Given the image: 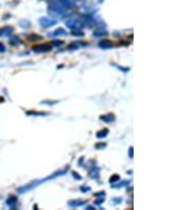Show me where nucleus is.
I'll return each mask as SVG.
<instances>
[{"label":"nucleus","mask_w":191,"mask_h":210,"mask_svg":"<svg viewBox=\"0 0 191 210\" xmlns=\"http://www.w3.org/2000/svg\"><path fill=\"white\" fill-rule=\"evenodd\" d=\"M12 32V28L10 27H4L2 29H0V36L1 35H9Z\"/></svg>","instance_id":"obj_1"},{"label":"nucleus","mask_w":191,"mask_h":210,"mask_svg":"<svg viewBox=\"0 0 191 210\" xmlns=\"http://www.w3.org/2000/svg\"><path fill=\"white\" fill-rule=\"evenodd\" d=\"M107 132H108V130H101V132H99L98 134H97V137H98V138H102L103 136H106Z\"/></svg>","instance_id":"obj_6"},{"label":"nucleus","mask_w":191,"mask_h":210,"mask_svg":"<svg viewBox=\"0 0 191 210\" xmlns=\"http://www.w3.org/2000/svg\"><path fill=\"white\" fill-rule=\"evenodd\" d=\"M99 46L102 47V48H111V46H113V44H111V42H109V40H103V42H101L100 44H99Z\"/></svg>","instance_id":"obj_4"},{"label":"nucleus","mask_w":191,"mask_h":210,"mask_svg":"<svg viewBox=\"0 0 191 210\" xmlns=\"http://www.w3.org/2000/svg\"><path fill=\"white\" fill-rule=\"evenodd\" d=\"M48 50H50V47L49 46H38V47H35L34 48V51H36V52H42V51H48Z\"/></svg>","instance_id":"obj_3"},{"label":"nucleus","mask_w":191,"mask_h":210,"mask_svg":"<svg viewBox=\"0 0 191 210\" xmlns=\"http://www.w3.org/2000/svg\"><path fill=\"white\" fill-rule=\"evenodd\" d=\"M10 42H11V44H13V45H15V44H17V42H19V39L17 37H13L12 39L10 40Z\"/></svg>","instance_id":"obj_7"},{"label":"nucleus","mask_w":191,"mask_h":210,"mask_svg":"<svg viewBox=\"0 0 191 210\" xmlns=\"http://www.w3.org/2000/svg\"><path fill=\"white\" fill-rule=\"evenodd\" d=\"M40 21H44V22H42V25H46V27H49V25H52L55 23L54 20H50V19H48V18H42L40 19Z\"/></svg>","instance_id":"obj_2"},{"label":"nucleus","mask_w":191,"mask_h":210,"mask_svg":"<svg viewBox=\"0 0 191 210\" xmlns=\"http://www.w3.org/2000/svg\"><path fill=\"white\" fill-rule=\"evenodd\" d=\"M101 119L104 120V121H106V122H109V121H113V120H114V116L113 115H108V117H107V116H104V117H102Z\"/></svg>","instance_id":"obj_5"},{"label":"nucleus","mask_w":191,"mask_h":210,"mask_svg":"<svg viewBox=\"0 0 191 210\" xmlns=\"http://www.w3.org/2000/svg\"><path fill=\"white\" fill-rule=\"evenodd\" d=\"M5 49H4V46L2 44H0V52H4Z\"/></svg>","instance_id":"obj_8"}]
</instances>
